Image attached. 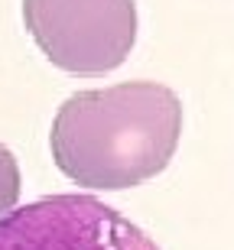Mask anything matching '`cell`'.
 Returning <instances> with one entry per match:
<instances>
[{
  "instance_id": "6da1fadb",
  "label": "cell",
  "mask_w": 234,
  "mask_h": 250,
  "mask_svg": "<svg viewBox=\"0 0 234 250\" xmlns=\"http://www.w3.org/2000/svg\"><path fill=\"white\" fill-rule=\"evenodd\" d=\"M182 137V104L156 82L78 91L59 107L49 146L62 176L85 188L121 192L159 176Z\"/></svg>"
},
{
  "instance_id": "7a4b0ae2",
  "label": "cell",
  "mask_w": 234,
  "mask_h": 250,
  "mask_svg": "<svg viewBox=\"0 0 234 250\" xmlns=\"http://www.w3.org/2000/svg\"><path fill=\"white\" fill-rule=\"evenodd\" d=\"M23 23L56 68L88 78L124 65L137 42L133 0H23Z\"/></svg>"
},
{
  "instance_id": "3957f363",
  "label": "cell",
  "mask_w": 234,
  "mask_h": 250,
  "mask_svg": "<svg viewBox=\"0 0 234 250\" xmlns=\"http://www.w3.org/2000/svg\"><path fill=\"white\" fill-rule=\"evenodd\" d=\"M0 250H159L150 234L94 195H49L0 218Z\"/></svg>"
},
{
  "instance_id": "277c9868",
  "label": "cell",
  "mask_w": 234,
  "mask_h": 250,
  "mask_svg": "<svg viewBox=\"0 0 234 250\" xmlns=\"http://www.w3.org/2000/svg\"><path fill=\"white\" fill-rule=\"evenodd\" d=\"M17 198H20V166L13 153L0 143V218H7L17 208Z\"/></svg>"
}]
</instances>
